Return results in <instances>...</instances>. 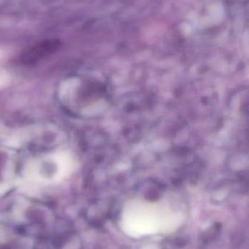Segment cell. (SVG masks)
<instances>
[{"instance_id":"obj_4","label":"cell","mask_w":249,"mask_h":249,"mask_svg":"<svg viewBox=\"0 0 249 249\" xmlns=\"http://www.w3.org/2000/svg\"><path fill=\"white\" fill-rule=\"evenodd\" d=\"M9 76L4 72L0 71V88L4 87L8 83Z\"/></svg>"},{"instance_id":"obj_2","label":"cell","mask_w":249,"mask_h":249,"mask_svg":"<svg viewBox=\"0 0 249 249\" xmlns=\"http://www.w3.org/2000/svg\"><path fill=\"white\" fill-rule=\"evenodd\" d=\"M60 47V42L58 40H48L41 42L31 48L24 55L23 61L25 62L31 63L37 61L42 57L46 56L49 54L57 51Z\"/></svg>"},{"instance_id":"obj_1","label":"cell","mask_w":249,"mask_h":249,"mask_svg":"<svg viewBox=\"0 0 249 249\" xmlns=\"http://www.w3.org/2000/svg\"><path fill=\"white\" fill-rule=\"evenodd\" d=\"M180 216L163 203L132 200L126 205L121 228L133 238L171 232L179 225Z\"/></svg>"},{"instance_id":"obj_3","label":"cell","mask_w":249,"mask_h":249,"mask_svg":"<svg viewBox=\"0 0 249 249\" xmlns=\"http://www.w3.org/2000/svg\"><path fill=\"white\" fill-rule=\"evenodd\" d=\"M58 166V174L61 177L70 174L73 167L71 158L66 154H59L57 157Z\"/></svg>"}]
</instances>
